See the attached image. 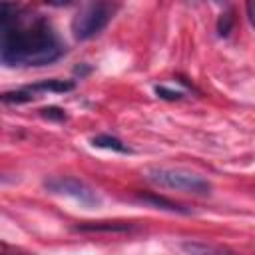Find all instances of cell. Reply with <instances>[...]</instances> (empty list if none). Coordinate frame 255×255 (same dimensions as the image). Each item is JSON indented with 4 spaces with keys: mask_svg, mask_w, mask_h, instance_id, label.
I'll return each instance as SVG.
<instances>
[{
    "mask_svg": "<svg viewBox=\"0 0 255 255\" xmlns=\"http://www.w3.org/2000/svg\"><path fill=\"white\" fill-rule=\"evenodd\" d=\"M62 44L44 20L18 24V18L2 24L0 58L6 66H44L62 56Z\"/></svg>",
    "mask_w": 255,
    "mask_h": 255,
    "instance_id": "obj_1",
    "label": "cell"
},
{
    "mask_svg": "<svg viewBox=\"0 0 255 255\" xmlns=\"http://www.w3.org/2000/svg\"><path fill=\"white\" fill-rule=\"evenodd\" d=\"M145 179L157 187H167L183 193L193 195H207L211 191V183L187 169H173V167H149L145 171Z\"/></svg>",
    "mask_w": 255,
    "mask_h": 255,
    "instance_id": "obj_2",
    "label": "cell"
},
{
    "mask_svg": "<svg viewBox=\"0 0 255 255\" xmlns=\"http://www.w3.org/2000/svg\"><path fill=\"white\" fill-rule=\"evenodd\" d=\"M114 16V4L110 0H92L86 4L72 22L76 40H90L100 34Z\"/></svg>",
    "mask_w": 255,
    "mask_h": 255,
    "instance_id": "obj_3",
    "label": "cell"
},
{
    "mask_svg": "<svg viewBox=\"0 0 255 255\" xmlns=\"http://www.w3.org/2000/svg\"><path fill=\"white\" fill-rule=\"evenodd\" d=\"M46 189H50L52 193L68 195L86 207H94L100 203V195L96 193V189H92L88 183H84L76 177H54V179L46 181Z\"/></svg>",
    "mask_w": 255,
    "mask_h": 255,
    "instance_id": "obj_4",
    "label": "cell"
},
{
    "mask_svg": "<svg viewBox=\"0 0 255 255\" xmlns=\"http://www.w3.org/2000/svg\"><path fill=\"white\" fill-rule=\"evenodd\" d=\"M76 231H92V233H122V231H129L131 225L129 223H122V221H92V223H84V225H76Z\"/></svg>",
    "mask_w": 255,
    "mask_h": 255,
    "instance_id": "obj_5",
    "label": "cell"
},
{
    "mask_svg": "<svg viewBox=\"0 0 255 255\" xmlns=\"http://www.w3.org/2000/svg\"><path fill=\"white\" fill-rule=\"evenodd\" d=\"M92 145H96V147H104V149H112V151H118V153H129V147H128L124 141H120L118 137L108 135V133H100V135H96V137L92 139Z\"/></svg>",
    "mask_w": 255,
    "mask_h": 255,
    "instance_id": "obj_6",
    "label": "cell"
},
{
    "mask_svg": "<svg viewBox=\"0 0 255 255\" xmlns=\"http://www.w3.org/2000/svg\"><path fill=\"white\" fill-rule=\"evenodd\" d=\"M137 199L143 201V203H149V205H153V207H157V209L175 211V213H185V209H183L181 205H177V203H173V201H169V199H165V197H159V195H137Z\"/></svg>",
    "mask_w": 255,
    "mask_h": 255,
    "instance_id": "obj_7",
    "label": "cell"
},
{
    "mask_svg": "<svg viewBox=\"0 0 255 255\" xmlns=\"http://www.w3.org/2000/svg\"><path fill=\"white\" fill-rule=\"evenodd\" d=\"M74 88V82H64V80H48L30 86L32 92H70Z\"/></svg>",
    "mask_w": 255,
    "mask_h": 255,
    "instance_id": "obj_8",
    "label": "cell"
},
{
    "mask_svg": "<svg viewBox=\"0 0 255 255\" xmlns=\"http://www.w3.org/2000/svg\"><path fill=\"white\" fill-rule=\"evenodd\" d=\"M32 90L28 88V90H20V92H6L4 96H2V100L6 102V104H22V102H30L32 100Z\"/></svg>",
    "mask_w": 255,
    "mask_h": 255,
    "instance_id": "obj_9",
    "label": "cell"
},
{
    "mask_svg": "<svg viewBox=\"0 0 255 255\" xmlns=\"http://www.w3.org/2000/svg\"><path fill=\"white\" fill-rule=\"evenodd\" d=\"M233 22H235V18H233V12L231 10L225 12V14H221L219 20H217V32H219V36H227L231 32V28H233Z\"/></svg>",
    "mask_w": 255,
    "mask_h": 255,
    "instance_id": "obj_10",
    "label": "cell"
},
{
    "mask_svg": "<svg viewBox=\"0 0 255 255\" xmlns=\"http://www.w3.org/2000/svg\"><path fill=\"white\" fill-rule=\"evenodd\" d=\"M40 112H42V116H44V118H48V120H56V122H64V120H66L64 110L54 108V106H50V108H42Z\"/></svg>",
    "mask_w": 255,
    "mask_h": 255,
    "instance_id": "obj_11",
    "label": "cell"
},
{
    "mask_svg": "<svg viewBox=\"0 0 255 255\" xmlns=\"http://www.w3.org/2000/svg\"><path fill=\"white\" fill-rule=\"evenodd\" d=\"M155 94L159 96V98H163V100H179L183 94L181 92H173V90H167V88H163V86H157L155 88Z\"/></svg>",
    "mask_w": 255,
    "mask_h": 255,
    "instance_id": "obj_12",
    "label": "cell"
},
{
    "mask_svg": "<svg viewBox=\"0 0 255 255\" xmlns=\"http://www.w3.org/2000/svg\"><path fill=\"white\" fill-rule=\"evenodd\" d=\"M44 2L54 8H68V6H74L78 0H44Z\"/></svg>",
    "mask_w": 255,
    "mask_h": 255,
    "instance_id": "obj_13",
    "label": "cell"
},
{
    "mask_svg": "<svg viewBox=\"0 0 255 255\" xmlns=\"http://www.w3.org/2000/svg\"><path fill=\"white\" fill-rule=\"evenodd\" d=\"M245 8H247V16H249L251 24L255 26V0H245Z\"/></svg>",
    "mask_w": 255,
    "mask_h": 255,
    "instance_id": "obj_14",
    "label": "cell"
},
{
    "mask_svg": "<svg viewBox=\"0 0 255 255\" xmlns=\"http://www.w3.org/2000/svg\"><path fill=\"white\" fill-rule=\"evenodd\" d=\"M201 0H187V4H191V6H195V4H199Z\"/></svg>",
    "mask_w": 255,
    "mask_h": 255,
    "instance_id": "obj_15",
    "label": "cell"
},
{
    "mask_svg": "<svg viewBox=\"0 0 255 255\" xmlns=\"http://www.w3.org/2000/svg\"><path fill=\"white\" fill-rule=\"evenodd\" d=\"M213 2H215V4H223L225 0H213Z\"/></svg>",
    "mask_w": 255,
    "mask_h": 255,
    "instance_id": "obj_16",
    "label": "cell"
}]
</instances>
